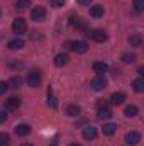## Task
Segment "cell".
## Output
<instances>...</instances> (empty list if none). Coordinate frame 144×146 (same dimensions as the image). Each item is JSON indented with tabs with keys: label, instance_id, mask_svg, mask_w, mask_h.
<instances>
[{
	"label": "cell",
	"instance_id": "cell-1",
	"mask_svg": "<svg viewBox=\"0 0 144 146\" xmlns=\"http://www.w3.org/2000/svg\"><path fill=\"white\" fill-rule=\"evenodd\" d=\"M41 80H42V73H41V70H32V72L27 75V83H29V87H32V88L39 87Z\"/></svg>",
	"mask_w": 144,
	"mask_h": 146
},
{
	"label": "cell",
	"instance_id": "cell-2",
	"mask_svg": "<svg viewBox=\"0 0 144 146\" xmlns=\"http://www.w3.org/2000/svg\"><path fill=\"white\" fill-rule=\"evenodd\" d=\"M31 17H32L34 22H42V21L46 19V9L41 7V5H36V7L31 10Z\"/></svg>",
	"mask_w": 144,
	"mask_h": 146
},
{
	"label": "cell",
	"instance_id": "cell-3",
	"mask_svg": "<svg viewBox=\"0 0 144 146\" xmlns=\"http://www.w3.org/2000/svg\"><path fill=\"white\" fill-rule=\"evenodd\" d=\"M68 48H71L73 51L78 53V54H83V53L88 51V44H87L85 41H73V42H68Z\"/></svg>",
	"mask_w": 144,
	"mask_h": 146
},
{
	"label": "cell",
	"instance_id": "cell-4",
	"mask_svg": "<svg viewBox=\"0 0 144 146\" xmlns=\"http://www.w3.org/2000/svg\"><path fill=\"white\" fill-rule=\"evenodd\" d=\"M105 87H107V78H105L104 75H97V76L92 80V88H93V90L100 92V90H104Z\"/></svg>",
	"mask_w": 144,
	"mask_h": 146
},
{
	"label": "cell",
	"instance_id": "cell-5",
	"mask_svg": "<svg viewBox=\"0 0 144 146\" xmlns=\"http://www.w3.org/2000/svg\"><path fill=\"white\" fill-rule=\"evenodd\" d=\"M12 31H14L17 36L24 34V33L27 31V24H26V21H24V19H15L14 24H12Z\"/></svg>",
	"mask_w": 144,
	"mask_h": 146
},
{
	"label": "cell",
	"instance_id": "cell-6",
	"mask_svg": "<svg viewBox=\"0 0 144 146\" xmlns=\"http://www.w3.org/2000/svg\"><path fill=\"white\" fill-rule=\"evenodd\" d=\"M124 141H126L127 145L134 146V145H137V143L141 141V134H139L137 131H131V133H127V134H126V138H124Z\"/></svg>",
	"mask_w": 144,
	"mask_h": 146
},
{
	"label": "cell",
	"instance_id": "cell-7",
	"mask_svg": "<svg viewBox=\"0 0 144 146\" xmlns=\"http://www.w3.org/2000/svg\"><path fill=\"white\" fill-rule=\"evenodd\" d=\"M88 36L92 37L95 42H105V41H107V34H105L102 29H93L92 33H88Z\"/></svg>",
	"mask_w": 144,
	"mask_h": 146
},
{
	"label": "cell",
	"instance_id": "cell-8",
	"mask_svg": "<svg viewBox=\"0 0 144 146\" xmlns=\"http://www.w3.org/2000/svg\"><path fill=\"white\" fill-rule=\"evenodd\" d=\"M97 127H93V126H87L85 129H83V138L87 139V141H93L95 138H97Z\"/></svg>",
	"mask_w": 144,
	"mask_h": 146
},
{
	"label": "cell",
	"instance_id": "cell-9",
	"mask_svg": "<svg viewBox=\"0 0 144 146\" xmlns=\"http://www.w3.org/2000/svg\"><path fill=\"white\" fill-rule=\"evenodd\" d=\"M68 61H70V56H68L66 53H59V54H56V58H54V65H56L58 68L66 66Z\"/></svg>",
	"mask_w": 144,
	"mask_h": 146
},
{
	"label": "cell",
	"instance_id": "cell-10",
	"mask_svg": "<svg viewBox=\"0 0 144 146\" xmlns=\"http://www.w3.org/2000/svg\"><path fill=\"white\" fill-rule=\"evenodd\" d=\"M19 106H20V99L19 97H9L5 100V109H9V110H15Z\"/></svg>",
	"mask_w": 144,
	"mask_h": 146
},
{
	"label": "cell",
	"instance_id": "cell-11",
	"mask_svg": "<svg viewBox=\"0 0 144 146\" xmlns=\"http://www.w3.org/2000/svg\"><path fill=\"white\" fill-rule=\"evenodd\" d=\"M48 106H49L51 109H56V107H58V99H56V95H54L53 87L48 88Z\"/></svg>",
	"mask_w": 144,
	"mask_h": 146
},
{
	"label": "cell",
	"instance_id": "cell-12",
	"mask_svg": "<svg viewBox=\"0 0 144 146\" xmlns=\"http://www.w3.org/2000/svg\"><path fill=\"white\" fill-rule=\"evenodd\" d=\"M124 100H126V94H124V92H115V94H112V97H110V102H112L114 106H122Z\"/></svg>",
	"mask_w": 144,
	"mask_h": 146
},
{
	"label": "cell",
	"instance_id": "cell-13",
	"mask_svg": "<svg viewBox=\"0 0 144 146\" xmlns=\"http://www.w3.org/2000/svg\"><path fill=\"white\" fill-rule=\"evenodd\" d=\"M90 15H92L93 19L104 17V5H92V7H90Z\"/></svg>",
	"mask_w": 144,
	"mask_h": 146
},
{
	"label": "cell",
	"instance_id": "cell-14",
	"mask_svg": "<svg viewBox=\"0 0 144 146\" xmlns=\"http://www.w3.org/2000/svg\"><path fill=\"white\" fill-rule=\"evenodd\" d=\"M92 68H93L95 73H100V75H102V73H105L108 70V65L105 61H95V63L92 65Z\"/></svg>",
	"mask_w": 144,
	"mask_h": 146
},
{
	"label": "cell",
	"instance_id": "cell-15",
	"mask_svg": "<svg viewBox=\"0 0 144 146\" xmlns=\"http://www.w3.org/2000/svg\"><path fill=\"white\" fill-rule=\"evenodd\" d=\"M29 133H31V126L29 124H19L15 127V134L17 136H27Z\"/></svg>",
	"mask_w": 144,
	"mask_h": 146
},
{
	"label": "cell",
	"instance_id": "cell-16",
	"mask_svg": "<svg viewBox=\"0 0 144 146\" xmlns=\"http://www.w3.org/2000/svg\"><path fill=\"white\" fill-rule=\"evenodd\" d=\"M80 112H81V109H80V106H76V104H70V106L66 107V114H68L70 117H78Z\"/></svg>",
	"mask_w": 144,
	"mask_h": 146
},
{
	"label": "cell",
	"instance_id": "cell-17",
	"mask_svg": "<svg viewBox=\"0 0 144 146\" xmlns=\"http://www.w3.org/2000/svg\"><path fill=\"white\" fill-rule=\"evenodd\" d=\"M24 46H26L24 39H12V41H9V49H22Z\"/></svg>",
	"mask_w": 144,
	"mask_h": 146
},
{
	"label": "cell",
	"instance_id": "cell-18",
	"mask_svg": "<svg viewBox=\"0 0 144 146\" xmlns=\"http://www.w3.org/2000/svg\"><path fill=\"white\" fill-rule=\"evenodd\" d=\"M7 85H9V88H20L22 87V78L20 76H12Z\"/></svg>",
	"mask_w": 144,
	"mask_h": 146
},
{
	"label": "cell",
	"instance_id": "cell-19",
	"mask_svg": "<svg viewBox=\"0 0 144 146\" xmlns=\"http://www.w3.org/2000/svg\"><path fill=\"white\" fill-rule=\"evenodd\" d=\"M129 44L134 48H139V46H143V37L139 34H132V36H129Z\"/></svg>",
	"mask_w": 144,
	"mask_h": 146
},
{
	"label": "cell",
	"instance_id": "cell-20",
	"mask_svg": "<svg viewBox=\"0 0 144 146\" xmlns=\"http://www.w3.org/2000/svg\"><path fill=\"white\" fill-rule=\"evenodd\" d=\"M115 131H117V126H115V124H112V122L104 124V127H102V133H104L105 136H112Z\"/></svg>",
	"mask_w": 144,
	"mask_h": 146
},
{
	"label": "cell",
	"instance_id": "cell-21",
	"mask_svg": "<svg viewBox=\"0 0 144 146\" xmlns=\"http://www.w3.org/2000/svg\"><path fill=\"white\" fill-rule=\"evenodd\" d=\"M132 88H134V92L143 94V92H144V80H143V78L134 80V82H132Z\"/></svg>",
	"mask_w": 144,
	"mask_h": 146
},
{
	"label": "cell",
	"instance_id": "cell-22",
	"mask_svg": "<svg viewBox=\"0 0 144 146\" xmlns=\"http://www.w3.org/2000/svg\"><path fill=\"white\" fill-rule=\"evenodd\" d=\"M124 114H126L127 117H136V115L139 114V109H137L136 106H127L126 110H124Z\"/></svg>",
	"mask_w": 144,
	"mask_h": 146
},
{
	"label": "cell",
	"instance_id": "cell-23",
	"mask_svg": "<svg viewBox=\"0 0 144 146\" xmlns=\"http://www.w3.org/2000/svg\"><path fill=\"white\" fill-rule=\"evenodd\" d=\"M31 7V0H19L17 3H15V9L17 10H26V9H29Z\"/></svg>",
	"mask_w": 144,
	"mask_h": 146
},
{
	"label": "cell",
	"instance_id": "cell-24",
	"mask_svg": "<svg viewBox=\"0 0 144 146\" xmlns=\"http://www.w3.org/2000/svg\"><path fill=\"white\" fill-rule=\"evenodd\" d=\"M110 117H112V110L110 109L98 110V119H100V121H105V119H110Z\"/></svg>",
	"mask_w": 144,
	"mask_h": 146
},
{
	"label": "cell",
	"instance_id": "cell-25",
	"mask_svg": "<svg viewBox=\"0 0 144 146\" xmlns=\"http://www.w3.org/2000/svg\"><path fill=\"white\" fill-rule=\"evenodd\" d=\"M122 61L124 63H134L136 61V54L134 53H124L122 54Z\"/></svg>",
	"mask_w": 144,
	"mask_h": 146
},
{
	"label": "cell",
	"instance_id": "cell-26",
	"mask_svg": "<svg viewBox=\"0 0 144 146\" xmlns=\"http://www.w3.org/2000/svg\"><path fill=\"white\" fill-rule=\"evenodd\" d=\"M0 146H10V136L7 133H0Z\"/></svg>",
	"mask_w": 144,
	"mask_h": 146
},
{
	"label": "cell",
	"instance_id": "cell-27",
	"mask_svg": "<svg viewBox=\"0 0 144 146\" xmlns=\"http://www.w3.org/2000/svg\"><path fill=\"white\" fill-rule=\"evenodd\" d=\"M134 10L136 12H143L144 10V0H134Z\"/></svg>",
	"mask_w": 144,
	"mask_h": 146
},
{
	"label": "cell",
	"instance_id": "cell-28",
	"mask_svg": "<svg viewBox=\"0 0 144 146\" xmlns=\"http://www.w3.org/2000/svg\"><path fill=\"white\" fill-rule=\"evenodd\" d=\"M97 109H98V110L108 109V102H107V100H104V99H100V100L97 102Z\"/></svg>",
	"mask_w": 144,
	"mask_h": 146
},
{
	"label": "cell",
	"instance_id": "cell-29",
	"mask_svg": "<svg viewBox=\"0 0 144 146\" xmlns=\"http://www.w3.org/2000/svg\"><path fill=\"white\" fill-rule=\"evenodd\" d=\"M65 2H66V0H51V5H53L54 9H59V7L65 5Z\"/></svg>",
	"mask_w": 144,
	"mask_h": 146
},
{
	"label": "cell",
	"instance_id": "cell-30",
	"mask_svg": "<svg viewBox=\"0 0 144 146\" xmlns=\"http://www.w3.org/2000/svg\"><path fill=\"white\" fill-rule=\"evenodd\" d=\"M31 39H32V41H41V39H42V34H41L39 31H32V33H31Z\"/></svg>",
	"mask_w": 144,
	"mask_h": 146
},
{
	"label": "cell",
	"instance_id": "cell-31",
	"mask_svg": "<svg viewBox=\"0 0 144 146\" xmlns=\"http://www.w3.org/2000/svg\"><path fill=\"white\" fill-rule=\"evenodd\" d=\"M7 90H9V85H7V82H0V95H3Z\"/></svg>",
	"mask_w": 144,
	"mask_h": 146
},
{
	"label": "cell",
	"instance_id": "cell-32",
	"mask_svg": "<svg viewBox=\"0 0 144 146\" xmlns=\"http://www.w3.org/2000/svg\"><path fill=\"white\" fill-rule=\"evenodd\" d=\"M5 121H7V114H5V110H0V124Z\"/></svg>",
	"mask_w": 144,
	"mask_h": 146
},
{
	"label": "cell",
	"instance_id": "cell-33",
	"mask_svg": "<svg viewBox=\"0 0 144 146\" xmlns=\"http://www.w3.org/2000/svg\"><path fill=\"white\" fill-rule=\"evenodd\" d=\"M9 66H10V68H22L24 63H9Z\"/></svg>",
	"mask_w": 144,
	"mask_h": 146
},
{
	"label": "cell",
	"instance_id": "cell-34",
	"mask_svg": "<svg viewBox=\"0 0 144 146\" xmlns=\"http://www.w3.org/2000/svg\"><path fill=\"white\" fill-rule=\"evenodd\" d=\"M90 2H92V0H78L80 5H90Z\"/></svg>",
	"mask_w": 144,
	"mask_h": 146
},
{
	"label": "cell",
	"instance_id": "cell-35",
	"mask_svg": "<svg viewBox=\"0 0 144 146\" xmlns=\"http://www.w3.org/2000/svg\"><path fill=\"white\" fill-rule=\"evenodd\" d=\"M49 146H58V139H56V138H54V139H53V141H51V143H49Z\"/></svg>",
	"mask_w": 144,
	"mask_h": 146
},
{
	"label": "cell",
	"instance_id": "cell-36",
	"mask_svg": "<svg viewBox=\"0 0 144 146\" xmlns=\"http://www.w3.org/2000/svg\"><path fill=\"white\" fill-rule=\"evenodd\" d=\"M20 146H32L31 143H24V145H20Z\"/></svg>",
	"mask_w": 144,
	"mask_h": 146
},
{
	"label": "cell",
	"instance_id": "cell-37",
	"mask_svg": "<svg viewBox=\"0 0 144 146\" xmlns=\"http://www.w3.org/2000/svg\"><path fill=\"white\" fill-rule=\"evenodd\" d=\"M70 146H80V145H76V143H73V145H70Z\"/></svg>",
	"mask_w": 144,
	"mask_h": 146
},
{
	"label": "cell",
	"instance_id": "cell-38",
	"mask_svg": "<svg viewBox=\"0 0 144 146\" xmlns=\"http://www.w3.org/2000/svg\"><path fill=\"white\" fill-rule=\"evenodd\" d=\"M0 15H2V10H0Z\"/></svg>",
	"mask_w": 144,
	"mask_h": 146
}]
</instances>
